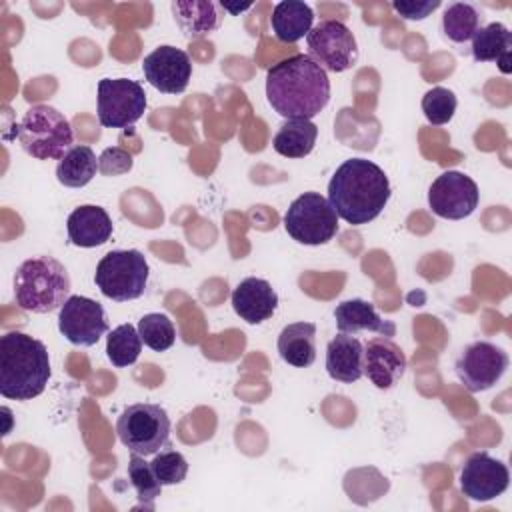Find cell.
<instances>
[{"label":"cell","instance_id":"cell-4","mask_svg":"<svg viewBox=\"0 0 512 512\" xmlns=\"http://www.w3.org/2000/svg\"><path fill=\"white\" fill-rule=\"evenodd\" d=\"M70 298V276L62 262L52 256L24 260L14 274L16 304L34 314H48Z\"/></svg>","mask_w":512,"mask_h":512},{"label":"cell","instance_id":"cell-5","mask_svg":"<svg viewBox=\"0 0 512 512\" xmlns=\"http://www.w3.org/2000/svg\"><path fill=\"white\" fill-rule=\"evenodd\" d=\"M16 136L24 152L38 160H60L74 142L66 116L48 104L30 106L16 126Z\"/></svg>","mask_w":512,"mask_h":512},{"label":"cell","instance_id":"cell-12","mask_svg":"<svg viewBox=\"0 0 512 512\" xmlns=\"http://www.w3.org/2000/svg\"><path fill=\"white\" fill-rule=\"evenodd\" d=\"M480 200L476 182L458 170L442 172L428 188V206L446 220H462L470 216Z\"/></svg>","mask_w":512,"mask_h":512},{"label":"cell","instance_id":"cell-28","mask_svg":"<svg viewBox=\"0 0 512 512\" xmlns=\"http://www.w3.org/2000/svg\"><path fill=\"white\" fill-rule=\"evenodd\" d=\"M478 26H480V12L466 2L450 4L442 16L444 34L456 44L472 40Z\"/></svg>","mask_w":512,"mask_h":512},{"label":"cell","instance_id":"cell-32","mask_svg":"<svg viewBox=\"0 0 512 512\" xmlns=\"http://www.w3.org/2000/svg\"><path fill=\"white\" fill-rule=\"evenodd\" d=\"M150 466L162 486L180 484L188 474V462L178 450H164L160 454L156 452Z\"/></svg>","mask_w":512,"mask_h":512},{"label":"cell","instance_id":"cell-18","mask_svg":"<svg viewBox=\"0 0 512 512\" xmlns=\"http://www.w3.org/2000/svg\"><path fill=\"white\" fill-rule=\"evenodd\" d=\"M66 228L70 244L80 248H94L108 242L114 230L108 212L94 204L74 208L66 220Z\"/></svg>","mask_w":512,"mask_h":512},{"label":"cell","instance_id":"cell-2","mask_svg":"<svg viewBox=\"0 0 512 512\" xmlns=\"http://www.w3.org/2000/svg\"><path fill=\"white\" fill-rule=\"evenodd\" d=\"M390 200V182L384 170L366 160H344L328 182V202L338 218L362 226L380 216Z\"/></svg>","mask_w":512,"mask_h":512},{"label":"cell","instance_id":"cell-17","mask_svg":"<svg viewBox=\"0 0 512 512\" xmlns=\"http://www.w3.org/2000/svg\"><path fill=\"white\" fill-rule=\"evenodd\" d=\"M278 306V294L268 280L250 276L244 278L232 292L234 312L248 324L268 320Z\"/></svg>","mask_w":512,"mask_h":512},{"label":"cell","instance_id":"cell-34","mask_svg":"<svg viewBox=\"0 0 512 512\" xmlns=\"http://www.w3.org/2000/svg\"><path fill=\"white\" fill-rule=\"evenodd\" d=\"M440 6V0H426V2H414V0H394L392 8L404 18V20H422L430 16Z\"/></svg>","mask_w":512,"mask_h":512},{"label":"cell","instance_id":"cell-21","mask_svg":"<svg viewBox=\"0 0 512 512\" xmlns=\"http://www.w3.org/2000/svg\"><path fill=\"white\" fill-rule=\"evenodd\" d=\"M172 14L188 38H202L216 32L224 20V8L210 0H176L172 2Z\"/></svg>","mask_w":512,"mask_h":512},{"label":"cell","instance_id":"cell-35","mask_svg":"<svg viewBox=\"0 0 512 512\" xmlns=\"http://www.w3.org/2000/svg\"><path fill=\"white\" fill-rule=\"evenodd\" d=\"M220 6L224 8V12L228 10V12H232V14H238V12H244V10H248L252 4H240V6H234V4H226V2H222Z\"/></svg>","mask_w":512,"mask_h":512},{"label":"cell","instance_id":"cell-10","mask_svg":"<svg viewBox=\"0 0 512 512\" xmlns=\"http://www.w3.org/2000/svg\"><path fill=\"white\" fill-rule=\"evenodd\" d=\"M146 92L130 78H102L98 82V120L106 128H128L142 118Z\"/></svg>","mask_w":512,"mask_h":512},{"label":"cell","instance_id":"cell-26","mask_svg":"<svg viewBox=\"0 0 512 512\" xmlns=\"http://www.w3.org/2000/svg\"><path fill=\"white\" fill-rule=\"evenodd\" d=\"M98 172V158L90 146H72L56 166V178L66 188L86 186Z\"/></svg>","mask_w":512,"mask_h":512},{"label":"cell","instance_id":"cell-29","mask_svg":"<svg viewBox=\"0 0 512 512\" xmlns=\"http://www.w3.org/2000/svg\"><path fill=\"white\" fill-rule=\"evenodd\" d=\"M128 478H130V484L136 490L140 506L152 510L154 508V500L160 496L162 484L158 482L150 462H146L144 456L132 452V456L128 460Z\"/></svg>","mask_w":512,"mask_h":512},{"label":"cell","instance_id":"cell-11","mask_svg":"<svg viewBox=\"0 0 512 512\" xmlns=\"http://www.w3.org/2000/svg\"><path fill=\"white\" fill-rule=\"evenodd\" d=\"M508 362V354L500 346L478 340L460 352L454 370L468 392H484L504 376Z\"/></svg>","mask_w":512,"mask_h":512},{"label":"cell","instance_id":"cell-30","mask_svg":"<svg viewBox=\"0 0 512 512\" xmlns=\"http://www.w3.org/2000/svg\"><path fill=\"white\" fill-rule=\"evenodd\" d=\"M138 334H140L142 342L154 352H164V350L172 348V344L176 340V330H174L172 320L160 312L142 316L138 320Z\"/></svg>","mask_w":512,"mask_h":512},{"label":"cell","instance_id":"cell-22","mask_svg":"<svg viewBox=\"0 0 512 512\" xmlns=\"http://www.w3.org/2000/svg\"><path fill=\"white\" fill-rule=\"evenodd\" d=\"M280 358L296 368H308L316 360V324L294 322L282 328L278 336Z\"/></svg>","mask_w":512,"mask_h":512},{"label":"cell","instance_id":"cell-1","mask_svg":"<svg viewBox=\"0 0 512 512\" xmlns=\"http://www.w3.org/2000/svg\"><path fill=\"white\" fill-rule=\"evenodd\" d=\"M266 98L282 118L310 120L326 108L330 80L308 54H294L268 68Z\"/></svg>","mask_w":512,"mask_h":512},{"label":"cell","instance_id":"cell-31","mask_svg":"<svg viewBox=\"0 0 512 512\" xmlns=\"http://www.w3.org/2000/svg\"><path fill=\"white\" fill-rule=\"evenodd\" d=\"M456 94L444 86H434L422 96V112L434 126L448 124L456 112Z\"/></svg>","mask_w":512,"mask_h":512},{"label":"cell","instance_id":"cell-19","mask_svg":"<svg viewBox=\"0 0 512 512\" xmlns=\"http://www.w3.org/2000/svg\"><path fill=\"white\" fill-rule=\"evenodd\" d=\"M334 320L338 330L350 336H356L358 332H376L378 336L392 338L396 334V324L392 320L380 318L374 304L362 298L340 302L334 310Z\"/></svg>","mask_w":512,"mask_h":512},{"label":"cell","instance_id":"cell-25","mask_svg":"<svg viewBox=\"0 0 512 512\" xmlns=\"http://www.w3.org/2000/svg\"><path fill=\"white\" fill-rule=\"evenodd\" d=\"M318 126L312 120H286L274 140V150L284 158H304L314 150Z\"/></svg>","mask_w":512,"mask_h":512},{"label":"cell","instance_id":"cell-16","mask_svg":"<svg viewBox=\"0 0 512 512\" xmlns=\"http://www.w3.org/2000/svg\"><path fill=\"white\" fill-rule=\"evenodd\" d=\"M406 372V356L392 338H372L364 346V374L380 388L388 390L398 384Z\"/></svg>","mask_w":512,"mask_h":512},{"label":"cell","instance_id":"cell-14","mask_svg":"<svg viewBox=\"0 0 512 512\" xmlns=\"http://www.w3.org/2000/svg\"><path fill=\"white\" fill-rule=\"evenodd\" d=\"M510 484L506 464L488 452H474L460 470V490L466 498L488 502L498 498Z\"/></svg>","mask_w":512,"mask_h":512},{"label":"cell","instance_id":"cell-3","mask_svg":"<svg viewBox=\"0 0 512 512\" xmlns=\"http://www.w3.org/2000/svg\"><path fill=\"white\" fill-rule=\"evenodd\" d=\"M50 380V358L44 342L8 332L0 338V394L8 400H32Z\"/></svg>","mask_w":512,"mask_h":512},{"label":"cell","instance_id":"cell-15","mask_svg":"<svg viewBox=\"0 0 512 512\" xmlns=\"http://www.w3.org/2000/svg\"><path fill=\"white\" fill-rule=\"evenodd\" d=\"M144 78L150 86L164 94H180L188 88L192 62L188 54L176 46H158L142 62Z\"/></svg>","mask_w":512,"mask_h":512},{"label":"cell","instance_id":"cell-27","mask_svg":"<svg viewBox=\"0 0 512 512\" xmlns=\"http://www.w3.org/2000/svg\"><path fill=\"white\" fill-rule=\"evenodd\" d=\"M142 352V338L132 324L116 326L106 338V356L116 368H126L138 360Z\"/></svg>","mask_w":512,"mask_h":512},{"label":"cell","instance_id":"cell-7","mask_svg":"<svg viewBox=\"0 0 512 512\" xmlns=\"http://www.w3.org/2000/svg\"><path fill=\"white\" fill-rule=\"evenodd\" d=\"M148 262L140 250H112L96 266L94 282L114 302L136 300L148 282Z\"/></svg>","mask_w":512,"mask_h":512},{"label":"cell","instance_id":"cell-6","mask_svg":"<svg viewBox=\"0 0 512 512\" xmlns=\"http://www.w3.org/2000/svg\"><path fill=\"white\" fill-rule=\"evenodd\" d=\"M120 442L134 454L152 456L170 448V418L160 404H130L116 420Z\"/></svg>","mask_w":512,"mask_h":512},{"label":"cell","instance_id":"cell-20","mask_svg":"<svg viewBox=\"0 0 512 512\" xmlns=\"http://www.w3.org/2000/svg\"><path fill=\"white\" fill-rule=\"evenodd\" d=\"M326 372L332 380L352 384L364 374V346L350 334H338L326 346Z\"/></svg>","mask_w":512,"mask_h":512},{"label":"cell","instance_id":"cell-9","mask_svg":"<svg viewBox=\"0 0 512 512\" xmlns=\"http://www.w3.org/2000/svg\"><path fill=\"white\" fill-rule=\"evenodd\" d=\"M308 56L328 72H346L358 62L352 30L340 20H322L306 34Z\"/></svg>","mask_w":512,"mask_h":512},{"label":"cell","instance_id":"cell-13","mask_svg":"<svg viewBox=\"0 0 512 512\" xmlns=\"http://www.w3.org/2000/svg\"><path fill=\"white\" fill-rule=\"evenodd\" d=\"M58 330L74 346H94L108 332L102 304L86 296H70L60 308Z\"/></svg>","mask_w":512,"mask_h":512},{"label":"cell","instance_id":"cell-23","mask_svg":"<svg viewBox=\"0 0 512 512\" xmlns=\"http://www.w3.org/2000/svg\"><path fill=\"white\" fill-rule=\"evenodd\" d=\"M512 32L502 22L478 28L472 36V56L476 62H496L500 72L510 74Z\"/></svg>","mask_w":512,"mask_h":512},{"label":"cell","instance_id":"cell-24","mask_svg":"<svg viewBox=\"0 0 512 512\" xmlns=\"http://www.w3.org/2000/svg\"><path fill=\"white\" fill-rule=\"evenodd\" d=\"M314 12L306 2L284 0L278 2L270 16V26L280 42L294 44L312 30Z\"/></svg>","mask_w":512,"mask_h":512},{"label":"cell","instance_id":"cell-8","mask_svg":"<svg viewBox=\"0 0 512 512\" xmlns=\"http://www.w3.org/2000/svg\"><path fill=\"white\" fill-rule=\"evenodd\" d=\"M284 228L292 240L306 246H320L336 236L338 214L322 194L304 192L288 206Z\"/></svg>","mask_w":512,"mask_h":512},{"label":"cell","instance_id":"cell-33","mask_svg":"<svg viewBox=\"0 0 512 512\" xmlns=\"http://www.w3.org/2000/svg\"><path fill=\"white\" fill-rule=\"evenodd\" d=\"M134 160L132 156L124 150V148H106L100 156H98V170L104 176H120L126 174L132 168Z\"/></svg>","mask_w":512,"mask_h":512}]
</instances>
